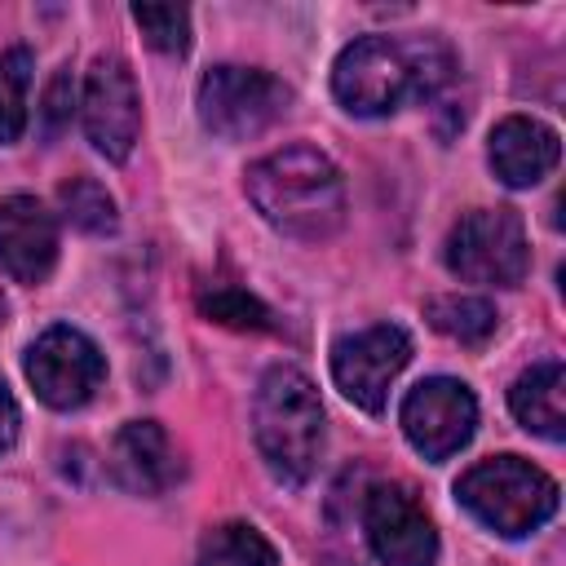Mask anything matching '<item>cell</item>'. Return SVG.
Here are the masks:
<instances>
[{
    "mask_svg": "<svg viewBox=\"0 0 566 566\" xmlns=\"http://www.w3.org/2000/svg\"><path fill=\"white\" fill-rule=\"evenodd\" d=\"M195 301H199V314L212 323H226L239 332H270L274 327V314L252 292H243L234 283H203Z\"/></svg>",
    "mask_w": 566,
    "mask_h": 566,
    "instance_id": "obj_18",
    "label": "cell"
},
{
    "mask_svg": "<svg viewBox=\"0 0 566 566\" xmlns=\"http://www.w3.org/2000/svg\"><path fill=\"white\" fill-rule=\"evenodd\" d=\"M71 102H75V80H71V71L62 66V71L49 80L44 102H40V133H44L49 142L71 124Z\"/></svg>",
    "mask_w": 566,
    "mask_h": 566,
    "instance_id": "obj_22",
    "label": "cell"
},
{
    "mask_svg": "<svg viewBox=\"0 0 566 566\" xmlns=\"http://www.w3.org/2000/svg\"><path fill=\"white\" fill-rule=\"evenodd\" d=\"M292 106V88L270 71L252 66H212L199 80V119L221 142H248L283 119Z\"/></svg>",
    "mask_w": 566,
    "mask_h": 566,
    "instance_id": "obj_6",
    "label": "cell"
},
{
    "mask_svg": "<svg viewBox=\"0 0 566 566\" xmlns=\"http://www.w3.org/2000/svg\"><path fill=\"white\" fill-rule=\"evenodd\" d=\"M252 433L265 469L279 482H310L323 455V402L314 380L287 363L270 367L252 398Z\"/></svg>",
    "mask_w": 566,
    "mask_h": 566,
    "instance_id": "obj_3",
    "label": "cell"
},
{
    "mask_svg": "<svg viewBox=\"0 0 566 566\" xmlns=\"http://www.w3.org/2000/svg\"><path fill=\"white\" fill-rule=\"evenodd\" d=\"M455 500L486 531L522 539L557 513V482L522 455H491L455 482Z\"/></svg>",
    "mask_w": 566,
    "mask_h": 566,
    "instance_id": "obj_4",
    "label": "cell"
},
{
    "mask_svg": "<svg viewBox=\"0 0 566 566\" xmlns=\"http://www.w3.org/2000/svg\"><path fill=\"white\" fill-rule=\"evenodd\" d=\"M84 128L88 142L124 164L137 146L142 133V97H137V80L119 57H97L88 80H84Z\"/></svg>",
    "mask_w": 566,
    "mask_h": 566,
    "instance_id": "obj_11",
    "label": "cell"
},
{
    "mask_svg": "<svg viewBox=\"0 0 566 566\" xmlns=\"http://www.w3.org/2000/svg\"><path fill=\"white\" fill-rule=\"evenodd\" d=\"M491 168L504 186H535L544 181L553 168H557V155H562V142L548 124L539 119H526V115H509L491 128Z\"/></svg>",
    "mask_w": 566,
    "mask_h": 566,
    "instance_id": "obj_14",
    "label": "cell"
},
{
    "mask_svg": "<svg viewBox=\"0 0 566 566\" xmlns=\"http://www.w3.org/2000/svg\"><path fill=\"white\" fill-rule=\"evenodd\" d=\"M111 473L133 495H159L181 478V460L155 420H133L111 442Z\"/></svg>",
    "mask_w": 566,
    "mask_h": 566,
    "instance_id": "obj_13",
    "label": "cell"
},
{
    "mask_svg": "<svg viewBox=\"0 0 566 566\" xmlns=\"http://www.w3.org/2000/svg\"><path fill=\"white\" fill-rule=\"evenodd\" d=\"M9 318V301H4V292H0V323Z\"/></svg>",
    "mask_w": 566,
    "mask_h": 566,
    "instance_id": "obj_24",
    "label": "cell"
},
{
    "mask_svg": "<svg viewBox=\"0 0 566 566\" xmlns=\"http://www.w3.org/2000/svg\"><path fill=\"white\" fill-rule=\"evenodd\" d=\"M27 84H31V49L0 53V146L18 142L27 128Z\"/></svg>",
    "mask_w": 566,
    "mask_h": 566,
    "instance_id": "obj_20",
    "label": "cell"
},
{
    "mask_svg": "<svg viewBox=\"0 0 566 566\" xmlns=\"http://www.w3.org/2000/svg\"><path fill=\"white\" fill-rule=\"evenodd\" d=\"M363 526H367L371 553L385 566H433L438 562V531L424 504L416 500V491L402 482H380L367 491Z\"/></svg>",
    "mask_w": 566,
    "mask_h": 566,
    "instance_id": "obj_9",
    "label": "cell"
},
{
    "mask_svg": "<svg viewBox=\"0 0 566 566\" xmlns=\"http://www.w3.org/2000/svg\"><path fill=\"white\" fill-rule=\"evenodd\" d=\"M57 261V226L31 195H9L0 203V265L18 283H44Z\"/></svg>",
    "mask_w": 566,
    "mask_h": 566,
    "instance_id": "obj_12",
    "label": "cell"
},
{
    "mask_svg": "<svg viewBox=\"0 0 566 566\" xmlns=\"http://www.w3.org/2000/svg\"><path fill=\"white\" fill-rule=\"evenodd\" d=\"M407 358H411V336L398 323H376L332 345V376H336V389L354 407L376 416L385 411L389 385L398 380Z\"/></svg>",
    "mask_w": 566,
    "mask_h": 566,
    "instance_id": "obj_7",
    "label": "cell"
},
{
    "mask_svg": "<svg viewBox=\"0 0 566 566\" xmlns=\"http://www.w3.org/2000/svg\"><path fill=\"white\" fill-rule=\"evenodd\" d=\"M455 62L438 35H363L340 49L332 93L349 115H389L407 97H433Z\"/></svg>",
    "mask_w": 566,
    "mask_h": 566,
    "instance_id": "obj_1",
    "label": "cell"
},
{
    "mask_svg": "<svg viewBox=\"0 0 566 566\" xmlns=\"http://www.w3.org/2000/svg\"><path fill=\"white\" fill-rule=\"evenodd\" d=\"M13 438H18V402H13L9 385L0 380V455L13 447Z\"/></svg>",
    "mask_w": 566,
    "mask_h": 566,
    "instance_id": "obj_23",
    "label": "cell"
},
{
    "mask_svg": "<svg viewBox=\"0 0 566 566\" xmlns=\"http://www.w3.org/2000/svg\"><path fill=\"white\" fill-rule=\"evenodd\" d=\"M447 270L464 283L517 287L531 270L522 217L509 208H473L447 234Z\"/></svg>",
    "mask_w": 566,
    "mask_h": 566,
    "instance_id": "obj_5",
    "label": "cell"
},
{
    "mask_svg": "<svg viewBox=\"0 0 566 566\" xmlns=\"http://www.w3.org/2000/svg\"><path fill=\"white\" fill-rule=\"evenodd\" d=\"M562 394H566V371H562L557 358H544V363H535L531 371H522L513 380L509 407L522 420V429H531V433H539L548 442H562V433H566Z\"/></svg>",
    "mask_w": 566,
    "mask_h": 566,
    "instance_id": "obj_15",
    "label": "cell"
},
{
    "mask_svg": "<svg viewBox=\"0 0 566 566\" xmlns=\"http://www.w3.org/2000/svg\"><path fill=\"white\" fill-rule=\"evenodd\" d=\"M133 22L159 53H186L190 49V13L181 4H133Z\"/></svg>",
    "mask_w": 566,
    "mask_h": 566,
    "instance_id": "obj_21",
    "label": "cell"
},
{
    "mask_svg": "<svg viewBox=\"0 0 566 566\" xmlns=\"http://www.w3.org/2000/svg\"><path fill=\"white\" fill-rule=\"evenodd\" d=\"M102 376H106L102 349L75 327H49L27 349V380L35 385L40 402H49L57 411L84 407L97 394Z\"/></svg>",
    "mask_w": 566,
    "mask_h": 566,
    "instance_id": "obj_8",
    "label": "cell"
},
{
    "mask_svg": "<svg viewBox=\"0 0 566 566\" xmlns=\"http://www.w3.org/2000/svg\"><path fill=\"white\" fill-rule=\"evenodd\" d=\"M248 199L287 239L318 243L345 221V181L314 146H283L248 168Z\"/></svg>",
    "mask_w": 566,
    "mask_h": 566,
    "instance_id": "obj_2",
    "label": "cell"
},
{
    "mask_svg": "<svg viewBox=\"0 0 566 566\" xmlns=\"http://www.w3.org/2000/svg\"><path fill=\"white\" fill-rule=\"evenodd\" d=\"M473 424H478V402H473L469 385H460L451 376L420 380L402 398V433L433 464L455 455L473 438Z\"/></svg>",
    "mask_w": 566,
    "mask_h": 566,
    "instance_id": "obj_10",
    "label": "cell"
},
{
    "mask_svg": "<svg viewBox=\"0 0 566 566\" xmlns=\"http://www.w3.org/2000/svg\"><path fill=\"white\" fill-rule=\"evenodd\" d=\"M199 566H279L274 544L248 526V522H226L212 526L199 544Z\"/></svg>",
    "mask_w": 566,
    "mask_h": 566,
    "instance_id": "obj_17",
    "label": "cell"
},
{
    "mask_svg": "<svg viewBox=\"0 0 566 566\" xmlns=\"http://www.w3.org/2000/svg\"><path fill=\"white\" fill-rule=\"evenodd\" d=\"M424 318H429L442 336H451V340H460V345H482V340L495 332V323H500V314H495V305H491L486 296H460V292L433 296V301L424 305Z\"/></svg>",
    "mask_w": 566,
    "mask_h": 566,
    "instance_id": "obj_16",
    "label": "cell"
},
{
    "mask_svg": "<svg viewBox=\"0 0 566 566\" xmlns=\"http://www.w3.org/2000/svg\"><path fill=\"white\" fill-rule=\"evenodd\" d=\"M57 203H62V217L84 230V234H111L115 230V199L102 181L93 177H71L62 190H57Z\"/></svg>",
    "mask_w": 566,
    "mask_h": 566,
    "instance_id": "obj_19",
    "label": "cell"
}]
</instances>
